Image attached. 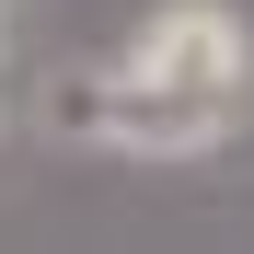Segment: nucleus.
Segmentation results:
<instances>
[{
    "label": "nucleus",
    "mask_w": 254,
    "mask_h": 254,
    "mask_svg": "<svg viewBox=\"0 0 254 254\" xmlns=\"http://www.w3.org/2000/svg\"><path fill=\"white\" fill-rule=\"evenodd\" d=\"M231 127H243V104H185V93H150V81L104 69V127H93V150H116V162H196V150H220Z\"/></svg>",
    "instance_id": "obj_2"
},
{
    "label": "nucleus",
    "mask_w": 254,
    "mask_h": 254,
    "mask_svg": "<svg viewBox=\"0 0 254 254\" xmlns=\"http://www.w3.org/2000/svg\"><path fill=\"white\" fill-rule=\"evenodd\" d=\"M127 81H150V93H185V104H243L254 93V35L231 0H162V12L127 35Z\"/></svg>",
    "instance_id": "obj_1"
},
{
    "label": "nucleus",
    "mask_w": 254,
    "mask_h": 254,
    "mask_svg": "<svg viewBox=\"0 0 254 254\" xmlns=\"http://www.w3.org/2000/svg\"><path fill=\"white\" fill-rule=\"evenodd\" d=\"M35 116H47V139H69V150H93V127H104V69H58Z\"/></svg>",
    "instance_id": "obj_3"
}]
</instances>
